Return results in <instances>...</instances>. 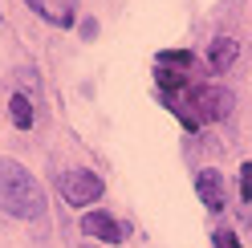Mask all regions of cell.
<instances>
[{
    "label": "cell",
    "mask_w": 252,
    "mask_h": 248,
    "mask_svg": "<svg viewBox=\"0 0 252 248\" xmlns=\"http://www.w3.org/2000/svg\"><path fill=\"white\" fill-rule=\"evenodd\" d=\"M0 208L17 220H41L45 216V191L17 159H0Z\"/></svg>",
    "instance_id": "1"
},
{
    "label": "cell",
    "mask_w": 252,
    "mask_h": 248,
    "mask_svg": "<svg viewBox=\"0 0 252 248\" xmlns=\"http://www.w3.org/2000/svg\"><path fill=\"white\" fill-rule=\"evenodd\" d=\"M179 102L191 110L195 122H224L232 114V90L224 86H187Z\"/></svg>",
    "instance_id": "2"
},
{
    "label": "cell",
    "mask_w": 252,
    "mask_h": 248,
    "mask_svg": "<svg viewBox=\"0 0 252 248\" xmlns=\"http://www.w3.org/2000/svg\"><path fill=\"white\" fill-rule=\"evenodd\" d=\"M57 187H61L69 208H90V204H98V195H102V179L94 171H86V167H73V171L57 175Z\"/></svg>",
    "instance_id": "3"
},
{
    "label": "cell",
    "mask_w": 252,
    "mask_h": 248,
    "mask_svg": "<svg viewBox=\"0 0 252 248\" xmlns=\"http://www.w3.org/2000/svg\"><path fill=\"white\" fill-rule=\"evenodd\" d=\"M195 191H199L208 212H224L228 208V183H224V171H216V167H203L195 175Z\"/></svg>",
    "instance_id": "4"
},
{
    "label": "cell",
    "mask_w": 252,
    "mask_h": 248,
    "mask_svg": "<svg viewBox=\"0 0 252 248\" xmlns=\"http://www.w3.org/2000/svg\"><path fill=\"white\" fill-rule=\"evenodd\" d=\"M82 232L94 236V240H106V244H122V240H126V228H122L110 212H86V216H82Z\"/></svg>",
    "instance_id": "5"
},
{
    "label": "cell",
    "mask_w": 252,
    "mask_h": 248,
    "mask_svg": "<svg viewBox=\"0 0 252 248\" xmlns=\"http://www.w3.org/2000/svg\"><path fill=\"white\" fill-rule=\"evenodd\" d=\"M236 57H240V45H236L232 37H216L212 53H208V65H212V73H224V69H232Z\"/></svg>",
    "instance_id": "6"
},
{
    "label": "cell",
    "mask_w": 252,
    "mask_h": 248,
    "mask_svg": "<svg viewBox=\"0 0 252 248\" xmlns=\"http://www.w3.org/2000/svg\"><path fill=\"white\" fill-rule=\"evenodd\" d=\"M8 118H12V126H17V130H29V126H33V102H29L25 94H12V102H8Z\"/></svg>",
    "instance_id": "7"
},
{
    "label": "cell",
    "mask_w": 252,
    "mask_h": 248,
    "mask_svg": "<svg viewBox=\"0 0 252 248\" xmlns=\"http://www.w3.org/2000/svg\"><path fill=\"white\" fill-rule=\"evenodd\" d=\"M41 17H49L61 29H69L73 25V0H41Z\"/></svg>",
    "instance_id": "8"
},
{
    "label": "cell",
    "mask_w": 252,
    "mask_h": 248,
    "mask_svg": "<svg viewBox=\"0 0 252 248\" xmlns=\"http://www.w3.org/2000/svg\"><path fill=\"white\" fill-rule=\"evenodd\" d=\"M159 69H175V73H187V77H191V69H195V57H191V53H183V49L159 53Z\"/></svg>",
    "instance_id": "9"
},
{
    "label": "cell",
    "mask_w": 252,
    "mask_h": 248,
    "mask_svg": "<svg viewBox=\"0 0 252 248\" xmlns=\"http://www.w3.org/2000/svg\"><path fill=\"white\" fill-rule=\"evenodd\" d=\"M240 199H244V204H252V163L240 167Z\"/></svg>",
    "instance_id": "10"
},
{
    "label": "cell",
    "mask_w": 252,
    "mask_h": 248,
    "mask_svg": "<svg viewBox=\"0 0 252 248\" xmlns=\"http://www.w3.org/2000/svg\"><path fill=\"white\" fill-rule=\"evenodd\" d=\"M212 244H216V248H240V240H236V232H224V228H220L216 236H212Z\"/></svg>",
    "instance_id": "11"
},
{
    "label": "cell",
    "mask_w": 252,
    "mask_h": 248,
    "mask_svg": "<svg viewBox=\"0 0 252 248\" xmlns=\"http://www.w3.org/2000/svg\"><path fill=\"white\" fill-rule=\"evenodd\" d=\"M98 33V21H82V37H94Z\"/></svg>",
    "instance_id": "12"
}]
</instances>
